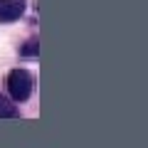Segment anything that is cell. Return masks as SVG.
Returning <instances> with one entry per match:
<instances>
[{
	"instance_id": "cell-1",
	"label": "cell",
	"mask_w": 148,
	"mask_h": 148,
	"mask_svg": "<svg viewBox=\"0 0 148 148\" xmlns=\"http://www.w3.org/2000/svg\"><path fill=\"white\" fill-rule=\"evenodd\" d=\"M32 89H35V77H32L27 69H12L10 74H8V91H10L12 101H27L32 94Z\"/></svg>"
},
{
	"instance_id": "cell-4",
	"label": "cell",
	"mask_w": 148,
	"mask_h": 148,
	"mask_svg": "<svg viewBox=\"0 0 148 148\" xmlns=\"http://www.w3.org/2000/svg\"><path fill=\"white\" fill-rule=\"evenodd\" d=\"M20 54H25V57H32V54H37V40H35V37H32L30 42H27L25 47L20 49Z\"/></svg>"
},
{
	"instance_id": "cell-2",
	"label": "cell",
	"mask_w": 148,
	"mask_h": 148,
	"mask_svg": "<svg viewBox=\"0 0 148 148\" xmlns=\"http://www.w3.org/2000/svg\"><path fill=\"white\" fill-rule=\"evenodd\" d=\"M27 0H0V22H15L22 17Z\"/></svg>"
},
{
	"instance_id": "cell-3",
	"label": "cell",
	"mask_w": 148,
	"mask_h": 148,
	"mask_svg": "<svg viewBox=\"0 0 148 148\" xmlns=\"http://www.w3.org/2000/svg\"><path fill=\"white\" fill-rule=\"evenodd\" d=\"M17 116H20V109L5 94H0V119H17Z\"/></svg>"
}]
</instances>
